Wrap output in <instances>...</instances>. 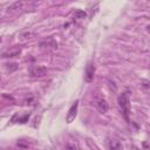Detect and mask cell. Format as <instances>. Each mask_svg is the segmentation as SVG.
<instances>
[{
    "label": "cell",
    "mask_w": 150,
    "mask_h": 150,
    "mask_svg": "<svg viewBox=\"0 0 150 150\" xmlns=\"http://www.w3.org/2000/svg\"><path fill=\"white\" fill-rule=\"evenodd\" d=\"M117 103L124 115V118L127 121H129V114H130V95L128 91L122 93L118 97H117Z\"/></svg>",
    "instance_id": "1"
},
{
    "label": "cell",
    "mask_w": 150,
    "mask_h": 150,
    "mask_svg": "<svg viewBox=\"0 0 150 150\" xmlns=\"http://www.w3.org/2000/svg\"><path fill=\"white\" fill-rule=\"evenodd\" d=\"M28 73L32 77H41L47 74V68L43 66H33L29 68Z\"/></svg>",
    "instance_id": "2"
},
{
    "label": "cell",
    "mask_w": 150,
    "mask_h": 150,
    "mask_svg": "<svg viewBox=\"0 0 150 150\" xmlns=\"http://www.w3.org/2000/svg\"><path fill=\"white\" fill-rule=\"evenodd\" d=\"M21 52H22V48L20 46H14L9 49H7L5 53H2V57L5 59H12V57H18L21 55Z\"/></svg>",
    "instance_id": "3"
},
{
    "label": "cell",
    "mask_w": 150,
    "mask_h": 150,
    "mask_svg": "<svg viewBox=\"0 0 150 150\" xmlns=\"http://www.w3.org/2000/svg\"><path fill=\"white\" fill-rule=\"evenodd\" d=\"M77 109H79V101L76 100V101L71 104V107L69 108V110H68V112H67V116H66V122H67V123H71V122L75 120V117H76V115H77Z\"/></svg>",
    "instance_id": "4"
},
{
    "label": "cell",
    "mask_w": 150,
    "mask_h": 150,
    "mask_svg": "<svg viewBox=\"0 0 150 150\" xmlns=\"http://www.w3.org/2000/svg\"><path fill=\"white\" fill-rule=\"evenodd\" d=\"M95 107L101 114H105L108 111V108H109L105 98H103V97H96L95 98Z\"/></svg>",
    "instance_id": "5"
},
{
    "label": "cell",
    "mask_w": 150,
    "mask_h": 150,
    "mask_svg": "<svg viewBox=\"0 0 150 150\" xmlns=\"http://www.w3.org/2000/svg\"><path fill=\"white\" fill-rule=\"evenodd\" d=\"M94 75H95V66L93 63H88L86 67V73H84V80L86 82H91L94 80Z\"/></svg>",
    "instance_id": "6"
},
{
    "label": "cell",
    "mask_w": 150,
    "mask_h": 150,
    "mask_svg": "<svg viewBox=\"0 0 150 150\" xmlns=\"http://www.w3.org/2000/svg\"><path fill=\"white\" fill-rule=\"evenodd\" d=\"M40 46L43 47V48L55 49V48H57V42H56L54 39H48V40H46V41H42V42L40 43Z\"/></svg>",
    "instance_id": "7"
},
{
    "label": "cell",
    "mask_w": 150,
    "mask_h": 150,
    "mask_svg": "<svg viewBox=\"0 0 150 150\" xmlns=\"http://www.w3.org/2000/svg\"><path fill=\"white\" fill-rule=\"evenodd\" d=\"M109 149L110 150H123V145L120 141L111 139V141H109Z\"/></svg>",
    "instance_id": "8"
},
{
    "label": "cell",
    "mask_w": 150,
    "mask_h": 150,
    "mask_svg": "<svg viewBox=\"0 0 150 150\" xmlns=\"http://www.w3.org/2000/svg\"><path fill=\"white\" fill-rule=\"evenodd\" d=\"M75 18L76 19H84L86 18V12H83V11H81V9H77V11H75Z\"/></svg>",
    "instance_id": "9"
},
{
    "label": "cell",
    "mask_w": 150,
    "mask_h": 150,
    "mask_svg": "<svg viewBox=\"0 0 150 150\" xmlns=\"http://www.w3.org/2000/svg\"><path fill=\"white\" fill-rule=\"evenodd\" d=\"M23 6V2H15V4H13L12 6H9L8 7V9H21V7Z\"/></svg>",
    "instance_id": "10"
},
{
    "label": "cell",
    "mask_w": 150,
    "mask_h": 150,
    "mask_svg": "<svg viewBox=\"0 0 150 150\" xmlns=\"http://www.w3.org/2000/svg\"><path fill=\"white\" fill-rule=\"evenodd\" d=\"M0 42H1V38H0Z\"/></svg>",
    "instance_id": "11"
},
{
    "label": "cell",
    "mask_w": 150,
    "mask_h": 150,
    "mask_svg": "<svg viewBox=\"0 0 150 150\" xmlns=\"http://www.w3.org/2000/svg\"><path fill=\"white\" fill-rule=\"evenodd\" d=\"M0 81H1V76H0Z\"/></svg>",
    "instance_id": "12"
}]
</instances>
